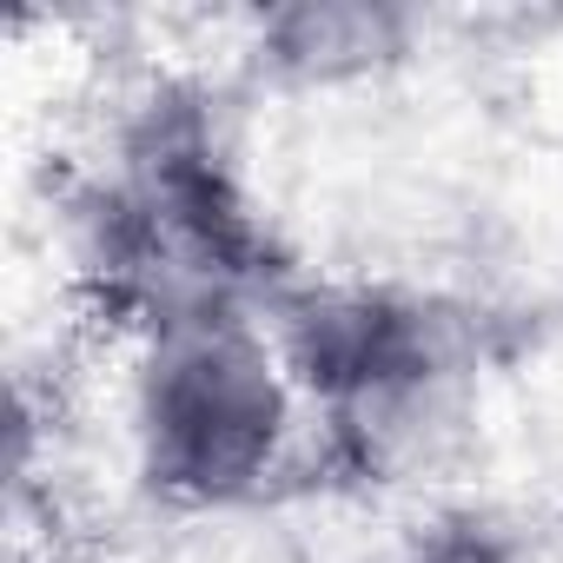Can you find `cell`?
I'll return each instance as SVG.
<instances>
[{"mask_svg": "<svg viewBox=\"0 0 563 563\" xmlns=\"http://www.w3.org/2000/svg\"><path fill=\"white\" fill-rule=\"evenodd\" d=\"M74 272L126 339L186 306H272L299 278L278 252L225 113L192 80H146L67 199Z\"/></svg>", "mask_w": 563, "mask_h": 563, "instance_id": "6da1fadb", "label": "cell"}, {"mask_svg": "<svg viewBox=\"0 0 563 563\" xmlns=\"http://www.w3.org/2000/svg\"><path fill=\"white\" fill-rule=\"evenodd\" d=\"M312 418V484L418 497L464 457L484 405V325L405 278H312L272 299Z\"/></svg>", "mask_w": 563, "mask_h": 563, "instance_id": "7a4b0ae2", "label": "cell"}, {"mask_svg": "<svg viewBox=\"0 0 563 563\" xmlns=\"http://www.w3.org/2000/svg\"><path fill=\"white\" fill-rule=\"evenodd\" d=\"M120 444L133 490L166 517L292 504L312 477V418L272 306H186L133 325Z\"/></svg>", "mask_w": 563, "mask_h": 563, "instance_id": "3957f363", "label": "cell"}, {"mask_svg": "<svg viewBox=\"0 0 563 563\" xmlns=\"http://www.w3.org/2000/svg\"><path fill=\"white\" fill-rule=\"evenodd\" d=\"M365 563H517V550H510L504 523H490L477 510H444V517H431L424 530H411L405 543H391Z\"/></svg>", "mask_w": 563, "mask_h": 563, "instance_id": "8992f818", "label": "cell"}, {"mask_svg": "<svg viewBox=\"0 0 563 563\" xmlns=\"http://www.w3.org/2000/svg\"><path fill=\"white\" fill-rule=\"evenodd\" d=\"M153 563H319L312 543L292 530L286 504L212 510V517H166V543Z\"/></svg>", "mask_w": 563, "mask_h": 563, "instance_id": "5b68a950", "label": "cell"}, {"mask_svg": "<svg viewBox=\"0 0 563 563\" xmlns=\"http://www.w3.org/2000/svg\"><path fill=\"white\" fill-rule=\"evenodd\" d=\"M431 21L385 0H299V8L245 14L239 67L272 93H352L411 67Z\"/></svg>", "mask_w": 563, "mask_h": 563, "instance_id": "277c9868", "label": "cell"}]
</instances>
